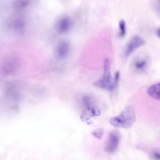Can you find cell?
<instances>
[{
    "mask_svg": "<svg viewBox=\"0 0 160 160\" xmlns=\"http://www.w3.org/2000/svg\"><path fill=\"white\" fill-rule=\"evenodd\" d=\"M92 117L90 112L85 109L82 111L80 114L81 119L83 122L87 121Z\"/></svg>",
    "mask_w": 160,
    "mask_h": 160,
    "instance_id": "obj_11",
    "label": "cell"
},
{
    "mask_svg": "<svg viewBox=\"0 0 160 160\" xmlns=\"http://www.w3.org/2000/svg\"><path fill=\"white\" fill-rule=\"evenodd\" d=\"M91 134L96 138L100 139L103 136V131L102 129L98 128L92 131Z\"/></svg>",
    "mask_w": 160,
    "mask_h": 160,
    "instance_id": "obj_13",
    "label": "cell"
},
{
    "mask_svg": "<svg viewBox=\"0 0 160 160\" xmlns=\"http://www.w3.org/2000/svg\"><path fill=\"white\" fill-rule=\"evenodd\" d=\"M157 34L158 36L160 38V28L157 30Z\"/></svg>",
    "mask_w": 160,
    "mask_h": 160,
    "instance_id": "obj_16",
    "label": "cell"
},
{
    "mask_svg": "<svg viewBox=\"0 0 160 160\" xmlns=\"http://www.w3.org/2000/svg\"><path fill=\"white\" fill-rule=\"evenodd\" d=\"M103 72L101 78L94 82L93 85L97 87L112 91L114 89L113 79L110 71L109 59L105 58L103 62Z\"/></svg>",
    "mask_w": 160,
    "mask_h": 160,
    "instance_id": "obj_2",
    "label": "cell"
},
{
    "mask_svg": "<svg viewBox=\"0 0 160 160\" xmlns=\"http://www.w3.org/2000/svg\"><path fill=\"white\" fill-rule=\"evenodd\" d=\"M152 157L156 160H160V152H154L153 153Z\"/></svg>",
    "mask_w": 160,
    "mask_h": 160,
    "instance_id": "obj_15",
    "label": "cell"
},
{
    "mask_svg": "<svg viewBox=\"0 0 160 160\" xmlns=\"http://www.w3.org/2000/svg\"><path fill=\"white\" fill-rule=\"evenodd\" d=\"M72 25L71 19L68 17L64 16L58 19L55 24V28L58 32L65 33L71 30Z\"/></svg>",
    "mask_w": 160,
    "mask_h": 160,
    "instance_id": "obj_5",
    "label": "cell"
},
{
    "mask_svg": "<svg viewBox=\"0 0 160 160\" xmlns=\"http://www.w3.org/2000/svg\"><path fill=\"white\" fill-rule=\"evenodd\" d=\"M29 3L28 1H16L13 2V5L16 9H20L25 7Z\"/></svg>",
    "mask_w": 160,
    "mask_h": 160,
    "instance_id": "obj_10",
    "label": "cell"
},
{
    "mask_svg": "<svg viewBox=\"0 0 160 160\" xmlns=\"http://www.w3.org/2000/svg\"><path fill=\"white\" fill-rule=\"evenodd\" d=\"M148 94L152 98L160 100V83L149 87L147 90Z\"/></svg>",
    "mask_w": 160,
    "mask_h": 160,
    "instance_id": "obj_7",
    "label": "cell"
},
{
    "mask_svg": "<svg viewBox=\"0 0 160 160\" xmlns=\"http://www.w3.org/2000/svg\"><path fill=\"white\" fill-rule=\"evenodd\" d=\"M144 43V40L138 36H135L132 38L128 43L125 53L126 56L130 55L135 49Z\"/></svg>",
    "mask_w": 160,
    "mask_h": 160,
    "instance_id": "obj_6",
    "label": "cell"
},
{
    "mask_svg": "<svg viewBox=\"0 0 160 160\" xmlns=\"http://www.w3.org/2000/svg\"><path fill=\"white\" fill-rule=\"evenodd\" d=\"M70 43L67 40H63L57 45L55 50L56 57L58 59L65 58L68 55L70 50Z\"/></svg>",
    "mask_w": 160,
    "mask_h": 160,
    "instance_id": "obj_4",
    "label": "cell"
},
{
    "mask_svg": "<svg viewBox=\"0 0 160 160\" xmlns=\"http://www.w3.org/2000/svg\"><path fill=\"white\" fill-rule=\"evenodd\" d=\"M136 120L134 109L131 105L126 107L118 115L110 119V124L117 128H128L131 127Z\"/></svg>",
    "mask_w": 160,
    "mask_h": 160,
    "instance_id": "obj_1",
    "label": "cell"
},
{
    "mask_svg": "<svg viewBox=\"0 0 160 160\" xmlns=\"http://www.w3.org/2000/svg\"><path fill=\"white\" fill-rule=\"evenodd\" d=\"M120 73L119 71L116 72L115 74L114 78L113 79V86L114 88H116L118 86L119 78Z\"/></svg>",
    "mask_w": 160,
    "mask_h": 160,
    "instance_id": "obj_14",
    "label": "cell"
},
{
    "mask_svg": "<svg viewBox=\"0 0 160 160\" xmlns=\"http://www.w3.org/2000/svg\"><path fill=\"white\" fill-rule=\"evenodd\" d=\"M120 134L117 130L111 132L105 144V151L109 153H112L117 150L119 143Z\"/></svg>",
    "mask_w": 160,
    "mask_h": 160,
    "instance_id": "obj_3",
    "label": "cell"
},
{
    "mask_svg": "<svg viewBox=\"0 0 160 160\" xmlns=\"http://www.w3.org/2000/svg\"><path fill=\"white\" fill-rule=\"evenodd\" d=\"M119 36L123 37L125 35L126 33V25L124 20L122 19L119 22Z\"/></svg>",
    "mask_w": 160,
    "mask_h": 160,
    "instance_id": "obj_9",
    "label": "cell"
},
{
    "mask_svg": "<svg viewBox=\"0 0 160 160\" xmlns=\"http://www.w3.org/2000/svg\"><path fill=\"white\" fill-rule=\"evenodd\" d=\"M147 64L146 61L144 59L137 61L135 63V68L138 70H141L144 69Z\"/></svg>",
    "mask_w": 160,
    "mask_h": 160,
    "instance_id": "obj_12",
    "label": "cell"
},
{
    "mask_svg": "<svg viewBox=\"0 0 160 160\" xmlns=\"http://www.w3.org/2000/svg\"><path fill=\"white\" fill-rule=\"evenodd\" d=\"M83 103L86 110L90 111L96 107L95 106V101L93 97L89 95L84 96L82 98Z\"/></svg>",
    "mask_w": 160,
    "mask_h": 160,
    "instance_id": "obj_8",
    "label": "cell"
}]
</instances>
